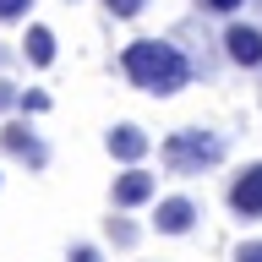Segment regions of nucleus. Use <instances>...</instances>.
I'll list each match as a JSON object with an SVG mask.
<instances>
[{
  "instance_id": "16",
  "label": "nucleus",
  "mask_w": 262,
  "mask_h": 262,
  "mask_svg": "<svg viewBox=\"0 0 262 262\" xmlns=\"http://www.w3.org/2000/svg\"><path fill=\"white\" fill-rule=\"evenodd\" d=\"M16 98H22V93H16V88H11V82H6V77H0V115H11V110H16Z\"/></svg>"
},
{
  "instance_id": "6",
  "label": "nucleus",
  "mask_w": 262,
  "mask_h": 262,
  "mask_svg": "<svg viewBox=\"0 0 262 262\" xmlns=\"http://www.w3.org/2000/svg\"><path fill=\"white\" fill-rule=\"evenodd\" d=\"M196 219H202V208H196L191 196H159L153 202V229L159 235H191Z\"/></svg>"
},
{
  "instance_id": "2",
  "label": "nucleus",
  "mask_w": 262,
  "mask_h": 262,
  "mask_svg": "<svg viewBox=\"0 0 262 262\" xmlns=\"http://www.w3.org/2000/svg\"><path fill=\"white\" fill-rule=\"evenodd\" d=\"M224 153H229V142L208 126H180L159 142V159L169 175H208V169L224 164Z\"/></svg>"
},
{
  "instance_id": "13",
  "label": "nucleus",
  "mask_w": 262,
  "mask_h": 262,
  "mask_svg": "<svg viewBox=\"0 0 262 262\" xmlns=\"http://www.w3.org/2000/svg\"><path fill=\"white\" fill-rule=\"evenodd\" d=\"M66 262H104V251H98L93 241H77L71 251H66Z\"/></svg>"
},
{
  "instance_id": "15",
  "label": "nucleus",
  "mask_w": 262,
  "mask_h": 262,
  "mask_svg": "<svg viewBox=\"0 0 262 262\" xmlns=\"http://www.w3.org/2000/svg\"><path fill=\"white\" fill-rule=\"evenodd\" d=\"M235 262H262V241H241L235 246Z\"/></svg>"
},
{
  "instance_id": "3",
  "label": "nucleus",
  "mask_w": 262,
  "mask_h": 262,
  "mask_svg": "<svg viewBox=\"0 0 262 262\" xmlns=\"http://www.w3.org/2000/svg\"><path fill=\"white\" fill-rule=\"evenodd\" d=\"M0 153L16 159V164H28V169H49V147L33 131V120H6L0 126Z\"/></svg>"
},
{
  "instance_id": "5",
  "label": "nucleus",
  "mask_w": 262,
  "mask_h": 262,
  "mask_svg": "<svg viewBox=\"0 0 262 262\" xmlns=\"http://www.w3.org/2000/svg\"><path fill=\"white\" fill-rule=\"evenodd\" d=\"M153 196H159V180L147 175L142 164H126V169L115 175V186H110V208L131 213V208H142V202H153Z\"/></svg>"
},
{
  "instance_id": "11",
  "label": "nucleus",
  "mask_w": 262,
  "mask_h": 262,
  "mask_svg": "<svg viewBox=\"0 0 262 262\" xmlns=\"http://www.w3.org/2000/svg\"><path fill=\"white\" fill-rule=\"evenodd\" d=\"M104 11L120 16V22H131V16H142V11H147V0H104Z\"/></svg>"
},
{
  "instance_id": "14",
  "label": "nucleus",
  "mask_w": 262,
  "mask_h": 262,
  "mask_svg": "<svg viewBox=\"0 0 262 262\" xmlns=\"http://www.w3.org/2000/svg\"><path fill=\"white\" fill-rule=\"evenodd\" d=\"M33 11V0H0V22H22Z\"/></svg>"
},
{
  "instance_id": "8",
  "label": "nucleus",
  "mask_w": 262,
  "mask_h": 262,
  "mask_svg": "<svg viewBox=\"0 0 262 262\" xmlns=\"http://www.w3.org/2000/svg\"><path fill=\"white\" fill-rule=\"evenodd\" d=\"M104 147H110V159H120V164H142L153 142H147V131L137 126V120H120V126L104 131Z\"/></svg>"
},
{
  "instance_id": "10",
  "label": "nucleus",
  "mask_w": 262,
  "mask_h": 262,
  "mask_svg": "<svg viewBox=\"0 0 262 262\" xmlns=\"http://www.w3.org/2000/svg\"><path fill=\"white\" fill-rule=\"evenodd\" d=\"M104 241H110L115 251H131V246L142 241V229H137V219H126V213L115 208L110 219H104Z\"/></svg>"
},
{
  "instance_id": "17",
  "label": "nucleus",
  "mask_w": 262,
  "mask_h": 262,
  "mask_svg": "<svg viewBox=\"0 0 262 262\" xmlns=\"http://www.w3.org/2000/svg\"><path fill=\"white\" fill-rule=\"evenodd\" d=\"M202 6H208V11H219V16H224V11H241L246 0H202Z\"/></svg>"
},
{
  "instance_id": "4",
  "label": "nucleus",
  "mask_w": 262,
  "mask_h": 262,
  "mask_svg": "<svg viewBox=\"0 0 262 262\" xmlns=\"http://www.w3.org/2000/svg\"><path fill=\"white\" fill-rule=\"evenodd\" d=\"M224 202H229V213H235V219H246V224H257V219H262V159L229 175Z\"/></svg>"
},
{
  "instance_id": "7",
  "label": "nucleus",
  "mask_w": 262,
  "mask_h": 262,
  "mask_svg": "<svg viewBox=\"0 0 262 262\" xmlns=\"http://www.w3.org/2000/svg\"><path fill=\"white\" fill-rule=\"evenodd\" d=\"M224 55L235 66H246V71H257L262 66V28L257 22H229L224 28Z\"/></svg>"
},
{
  "instance_id": "12",
  "label": "nucleus",
  "mask_w": 262,
  "mask_h": 262,
  "mask_svg": "<svg viewBox=\"0 0 262 262\" xmlns=\"http://www.w3.org/2000/svg\"><path fill=\"white\" fill-rule=\"evenodd\" d=\"M16 110H22V115H44L49 110V93H44V88H28V93L16 98Z\"/></svg>"
},
{
  "instance_id": "18",
  "label": "nucleus",
  "mask_w": 262,
  "mask_h": 262,
  "mask_svg": "<svg viewBox=\"0 0 262 262\" xmlns=\"http://www.w3.org/2000/svg\"><path fill=\"white\" fill-rule=\"evenodd\" d=\"M6 60H11V49H0V66H6Z\"/></svg>"
},
{
  "instance_id": "1",
  "label": "nucleus",
  "mask_w": 262,
  "mask_h": 262,
  "mask_svg": "<svg viewBox=\"0 0 262 262\" xmlns=\"http://www.w3.org/2000/svg\"><path fill=\"white\" fill-rule=\"evenodd\" d=\"M120 71H126L131 88H142V93H153V98H169V93H180V88L191 82V60H186L180 44H169V38H131V44L120 49Z\"/></svg>"
},
{
  "instance_id": "9",
  "label": "nucleus",
  "mask_w": 262,
  "mask_h": 262,
  "mask_svg": "<svg viewBox=\"0 0 262 262\" xmlns=\"http://www.w3.org/2000/svg\"><path fill=\"white\" fill-rule=\"evenodd\" d=\"M22 60L28 66H55V33L44 28V22H28V38H22Z\"/></svg>"
}]
</instances>
